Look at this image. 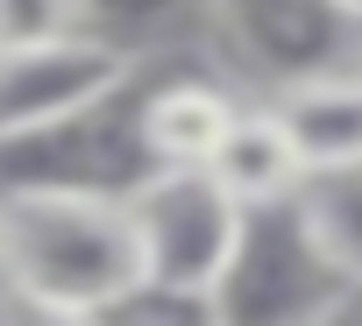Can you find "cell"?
<instances>
[{"label": "cell", "mask_w": 362, "mask_h": 326, "mask_svg": "<svg viewBox=\"0 0 362 326\" xmlns=\"http://www.w3.org/2000/svg\"><path fill=\"white\" fill-rule=\"evenodd\" d=\"M206 171H214V178L256 213V206H284V199H298L305 178H313V163H305L298 135L284 128L277 99H249L242 121L228 128V142H221V156L206 163Z\"/></svg>", "instance_id": "7"}, {"label": "cell", "mask_w": 362, "mask_h": 326, "mask_svg": "<svg viewBox=\"0 0 362 326\" xmlns=\"http://www.w3.org/2000/svg\"><path fill=\"white\" fill-rule=\"evenodd\" d=\"M199 8L221 64L263 99L298 78L362 64V22L341 0H199Z\"/></svg>", "instance_id": "3"}, {"label": "cell", "mask_w": 362, "mask_h": 326, "mask_svg": "<svg viewBox=\"0 0 362 326\" xmlns=\"http://www.w3.org/2000/svg\"><path fill=\"white\" fill-rule=\"evenodd\" d=\"M149 284L128 192H64L22 185L0 192V298L43 319L128 312Z\"/></svg>", "instance_id": "1"}, {"label": "cell", "mask_w": 362, "mask_h": 326, "mask_svg": "<svg viewBox=\"0 0 362 326\" xmlns=\"http://www.w3.org/2000/svg\"><path fill=\"white\" fill-rule=\"evenodd\" d=\"M170 8H177V0H93V22L114 29V36H128V22H156Z\"/></svg>", "instance_id": "11"}, {"label": "cell", "mask_w": 362, "mask_h": 326, "mask_svg": "<svg viewBox=\"0 0 362 326\" xmlns=\"http://www.w3.org/2000/svg\"><path fill=\"white\" fill-rule=\"evenodd\" d=\"M249 92L221 71H170L142 78V142L156 163H214Z\"/></svg>", "instance_id": "6"}, {"label": "cell", "mask_w": 362, "mask_h": 326, "mask_svg": "<svg viewBox=\"0 0 362 326\" xmlns=\"http://www.w3.org/2000/svg\"><path fill=\"white\" fill-rule=\"evenodd\" d=\"M284 128L298 135L313 171H341V163H362V64L298 78L284 92H270Z\"/></svg>", "instance_id": "8"}, {"label": "cell", "mask_w": 362, "mask_h": 326, "mask_svg": "<svg viewBox=\"0 0 362 326\" xmlns=\"http://www.w3.org/2000/svg\"><path fill=\"white\" fill-rule=\"evenodd\" d=\"M0 305H8V298H0ZM8 312H15V305H8Z\"/></svg>", "instance_id": "13"}, {"label": "cell", "mask_w": 362, "mask_h": 326, "mask_svg": "<svg viewBox=\"0 0 362 326\" xmlns=\"http://www.w3.org/2000/svg\"><path fill=\"white\" fill-rule=\"evenodd\" d=\"M341 8H348V15H355V22H362V0H341Z\"/></svg>", "instance_id": "12"}, {"label": "cell", "mask_w": 362, "mask_h": 326, "mask_svg": "<svg viewBox=\"0 0 362 326\" xmlns=\"http://www.w3.org/2000/svg\"><path fill=\"white\" fill-rule=\"evenodd\" d=\"M142 71H149L142 43H128L114 29H71V36L8 50L0 57V142H22V135H43L57 121H78L100 99L128 92Z\"/></svg>", "instance_id": "4"}, {"label": "cell", "mask_w": 362, "mask_h": 326, "mask_svg": "<svg viewBox=\"0 0 362 326\" xmlns=\"http://www.w3.org/2000/svg\"><path fill=\"white\" fill-rule=\"evenodd\" d=\"M298 213L320 241V255L341 270L348 284V305L341 312H362V163H341V171H313L305 192H298Z\"/></svg>", "instance_id": "9"}, {"label": "cell", "mask_w": 362, "mask_h": 326, "mask_svg": "<svg viewBox=\"0 0 362 326\" xmlns=\"http://www.w3.org/2000/svg\"><path fill=\"white\" fill-rule=\"evenodd\" d=\"M71 29H100L93 22V0H0V57L71 36Z\"/></svg>", "instance_id": "10"}, {"label": "cell", "mask_w": 362, "mask_h": 326, "mask_svg": "<svg viewBox=\"0 0 362 326\" xmlns=\"http://www.w3.org/2000/svg\"><path fill=\"white\" fill-rule=\"evenodd\" d=\"M341 305H348V284L320 255L298 199L256 206L235 248V270L214 291V319H320V312L334 319Z\"/></svg>", "instance_id": "5"}, {"label": "cell", "mask_w": 362, "mask_h": 326, "mask_svg": "<svg viewBox=\"0 0 362 326\" xmlns=\"http://www.w3.org/2000/svg\"><path fill=\"white\" fill-rule=\"evenodd\" d=\"M128 213H135L142 270H149V284L128 305H177V312L214 319V291L235 270V248L249 234V206L206 163H156L128 192Z\"/></svg>", "instance_id": "2"}]
</instances>
